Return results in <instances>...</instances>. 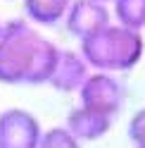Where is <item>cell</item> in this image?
I'll return each instance as SVG.
<instances>
[{
  "instance_id": "cell-12",
  "label": "cell",
  "mask_w": 145,
  "mask_h": 148,
  "mask_svg": "<svg viewBox=\"0 0 145 148\" xmlns=\"http://www.w3.org/2000/svg\"><path fill=\"white\" fill-rule=\"evenodd\" d=\"M3 24H5V22H3V19H0V31H3Z\"/></svg>"
},
{
  "instance_id": "cell-11",
  "label": "cell",
  "mask_w": 145,
  "mask_h": 148,
  "mask_svg": "<svg viewBox=\"0 0 145 148\" xmlns=\"http://www.w3.org/2000/svg\"><path fill=\"white\" fill-rule=\"evenodd\" d=\"M129 138L133 146H145V108L136 110L129 122Z\"/></svg>"
},
{
  "instance_id": "cell-14",
  "label": "cell",
  "mask_w": 145,
  "mask_h": 148,
  "mask_svg": "<svg viewBox=\"0 0 145 148\" xmlns=\"http://www.w3.org/2000/svg\"><path fill=\"white\" fill-rule=\"evenodd\" d=\"M136 148H145V146H136Z\"/></svg>"
},
{
  "instance_id": "cell-5",
  "label": "cell",
  "mask_w": 145,
  "mask_h": 148,
  "mask_svg": "<svg viewBox=\"0 0 145 148\" xmlns=\"http://www.w3.org/2000/svg\"><path fill=\"white\" fill-rule=\"evenodd\" d=\"M62 22H64L67 31L81 41L110 24V7L100 0H71Z\"/></svg>"
},
{
  "instance_id": "cell-6",
  "label": "cell",
  "mask_w": 145,
  "mask_h": 148,
  "mask_svg": "<svg viewBox=\"0 0 145 148\" xmlns=\"http://www.w3.org/2000/svg\"><path fill=\"white\" fill-rule=\"evenodd\" d=\"M88 74H90V67L79 50H62L60 48V58H57L55 69H52L48 86H52L60 93H76Z\"/></svg>"
},
{
  "instance_id": "cell-7",
  "label": "cell",
  "mask_w": 145,
  "mask_h": 148,
  "mask_svg": "<svg viewBox=\"0 0 145 148\" xmlns=\"http://www.w3.org/2000/svg\"><path fill=\"white\" fill-rule=\"evenodd\" d=\"M112 124H114V117H107V115H100V112L88 110L83 105H76L69 110L64 127L81 143H93V141H100L102 136H107Z\"/></svg>"
},
{
  "instance_id": "cell-4",
  "label": "cell",
  "mask_w": 145,
  "mask_h": 148,
  "mask_svg": "<svg viewBox=\"0 0 145 148\" xmlns=\"http://www.w3.org/2000/svg\"><path fill=\"white\" fill-rule=\"evenodd\" d=\"M43 127L38 117L24 108L0 112V148H38Z\"/></svg>"
},
{
  "instance_id": "cell-1",
  "label": "cell",
  "mask_w": 145,
  "mask_h": 148,
  "mask_svg": "<svg viewBox=\"0 0 145 148\" xmlns=\"http://www.w3.org/2000/svg\"><path fill=\"white\" fill-rule=\"evenodd\" d=\"M60 48L29 19H10L0 31V84L43 86L52 77Z\"/></svg>"
},
{
  "instance_id": "cell-9",
  "label": "cell",
  "mask_w": 145,
  "mask_h": 148,
  "mask_svg": "<svg viewBox=\"0 0 145 148\" xmlns=\"http://www.w3.org/2000/svg\"><path fill=\"white\" fill-rule=\"evenodd\" d=\"M114 19L129 29H145V0H112Z\"/></svg>"
},
{
  "instance_id": "cell-8",
  "label": "cell",
  "mask_w": 145,
  "mask_h": 148,
  "mask_svg": "<svg viewBox=\"0 0 145 148\" xmlns=\"http://www.w3.org/2000/svg\"><path fill=\"white\" fill-rule=\"evenodd\" d=\"M69 5L71 0H22L24 14L33 26H57Z\"/></svg>"
},
{
  "instance_id": "cell-3",
  "label": "cell",
  "mask_w": 145,
  "mask_h": 148,
  "mask_svg": "<svg viewBox=\"0 0 145 148\" xmlns=\"http://www.w3.org/2000/svg\"><path fill=\"white\" fill-rule=\"evenodd\" d=\"M76 93H79V105L95 110V112L107 115V117H117L119 110L124 108L126 88L117 74L93 69Z\"/></svg>"
},
{
  "instance_id": "cell-10",
  "label": "cell",
  "mask_w": 145,
  "mask_h": 148,
  "mask_svg": "<svg viewBox=\"0 0 145 148\" xmlns=\"http://www.w3.org/2000/svg\"><path fill=\"white\" fill-rule=\"evenodd\" d=\"M38 148H81V141L67 127H50L41 134Z\"/></svg>"
},
{
  "instance_id": "cell-2",
  "label": "cell",
  "mask_w": 145,
  "mask_h": 148,
  "mask_svg": "<svg viewBox=\"0 0 145 148\" xmlns=\"http://www.w3.org/2000/svg\"><path fill=\"white\" fill-rule=\"evenodd\" d=\"M79 53L83 55L90 69L124 74L131 72L143 60L145 53V38L143 31L129 29L124 24H107L100 31L86 36L79 41Z\"/></svg>"
},
{
  "instance_id": "cell-13",
  "label": "cell",
  "mask_w": 145,
  "mask_h": 148,
  "mask_svg": "<svg viewBox=\"0 0 145 148\" xmlns=\"http://www.w3.org/2000/svg\"><path fill=\"white\" fill-rule=\"evenodd\" d=\"M100 3H112V0H100Z\"/></svg>"
}]
</instances>
